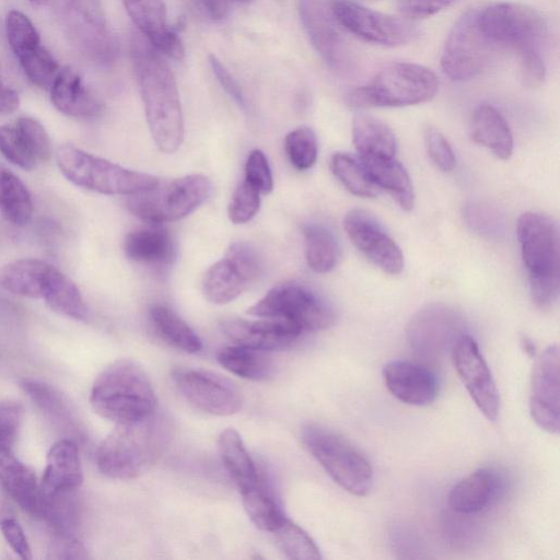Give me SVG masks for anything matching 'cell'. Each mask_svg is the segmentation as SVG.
I'll return each mask as SVG.
<instances>
[{
  "label": "cell",
  "instance_id": "cell-1",
  "mask_svg": "<svg viewBox=\"0 0 560 560\" xmlns=\"http://www.w3.org/2000/svg\"><path fill=\"white\" fill-rule=\"evenodd\" d=\"M131 59L151 136L160 151L174 153L184 139V119L175 77L159 51L132 36Z\"/></svg>",
  "mask_w": 560,
  "mask_h": 560
},
{
  "label": "cell",
  "instance_id": "cell-2",
  "mask_svg": "<svg viewBox=\"0 0 560 560\" xmlns=\"http://www.w3.org/2000/svg\"><path fill=\"white\" fill-rule=\"evenodd\" d=\"M479 23L498 48L515 50L520 57L525 86H539L546 75L544 48L548 25L535 9L515 2H501L479 9Z\"/></svg>",
  "mask_w": 560,
  "mask_h": 560
},
{
  "label": "cell",
  "instance_id": "cell-3",
  "mask_svg": "<svg viewBox=\"0 0 560 560\" xmlns=\"http://www.w3.org/2000/svg\"><path fill=\"white\" fill-rule=\"evenodd\" d=\"M168 440V422L156 412L116 424L96 450V465L103 475L113 479L137 478L159 459Z\"/></svg>",
  "mask_w": 560,
  "mask_h": 560
},
{
  "label": "cell",
  "instance_id": "cell-4",
  "mask_svg": "<svg viewBox=\"0 0 560 560\" xmlns=\"http://www.w3.org/2000/svg\"><path fill=\"white\" fill-rule=\"evenodd\" d=\"M90 402L96 413L116 424L147 418L158 406L148 375L128 359L117 360L101 372L92 386Z\"/></svg>",
  "mask_w": 560,
  "mask_h": 560
},
{
  "label": "cell",
  "instance_id": "cell-5",
  "mask_svg": "<svg viewBox=\"0 0 560 560\" xmlns=\"http://www.w3.org/2000/svg\"><path fill=\"white\" fill-rule=\"evenodd\" d=\"M516 231L532 299L540 308L550 307L560 288L558 228L542 213L525 212Z\"/></svg>",
  "mask_w": 560,
  "mask_h": 560
},
{
  "label": "cell",
  "instance_id": "cell-6",
  "mask_svg": "<svg viewBox=\"0 0 560 560\" xmlns=\"http://www.w3.org/2000/svg\"><path fill=\"white\" fill-rule=\"evenodd\" d=\"M439 80L430 69L410 62H397L378 71L368 83L346 97L352 108L402 107L434 97Z\"/></svg>",
  "mask_w": 560,
  "mask_h": 560
},
{
  "label": "cell",
  "instance_id": "cell-7",
  "mask_svg": "<svg viewBox=\"0 0 560 560\" xmlns=\"http://www.w3.org/2000/svg\"><path fill=\"white\" fill-rule=\"evenodd\" d=\"M56 161L69 182L103 195L130 196L160 183L154 175L122 167L72 144L59 147Z\"/></svg>",
  "mask_w": 560,
  "mask_h": 560
},
{
  "label": "cell",
  "instance_id": "cell-8",
  "mask_svg": "<svg viewBox=\"0 0 560 560\" xmlns=\"http://www.w3.org/2000/svg\"><path fill=\"white\" fill-rule=\"evenodd\" d=\"M302 440L336 483L354 495L369 494L373 487V469L360 450L335 431L319 424L306 425Z\"/></svg>",
  "mask_w": 560,
  "mask_h": 560
},
{
  "label": "cell",
  "instance_id": "cell-9",
  "mask_svg": "<svg viewBox=\"0 0 560 560\" xmlns=\"http://www.w3.org/2000/svg\"><path fill=\"white\" fill-rule=\"evenodd\" d=\"M211 187L205 175H186L128 196L126 207L142 221L159 225L190 214L208 199Z\"/></svg>",
  "mask_w": 560,
  "mask_h": 560
},
{
  "label": "cell",
  "instance_id": "cell-10",
  "mask_svg": "<svg viewBox=\"0 0 560 560\" xmlns=\"http://www.w3.org/2000/svg\"><path fill=\"white\" fill-rule=\"evenodd\" d=\"M260 318L288 320L303 331H318L330 327L335 313L327 302L311 289L295 281H285L271 288L262 299L247 310Z\"/></svg>",
  "mask_w": 560,
  "mask_h": 560
},
{
  "label": "cell",
  "instance_id": "cell-11",
  "mask_svg": "<svg viewBox=\"0 0 560 560\" xmlns=\"http://www.w3.org/2000/svg\"><path fill=\"white\" fill-rule=\"evenodd\" d=\"M57 12L71 45L84 58L96 63L115 58L116 42L101 0H57Z\"/></svg>",
  "mask_w": 560,
  "mask_h": 560
},
{
  "label": "cell",
  "instance_id": "cell-12",
  "mask_svg": "<svg viewBox=\"0 0 560 560\" xmlns=\"http://www.w3.org/2000/svg\"><path fill=\"white\" fill-rule=\"evenodd\" d=\"M479 9L463 13L451 28L441 56L444 73L455 81H465L481 73L490 63L498 46L482 31Z\"/></svg>",
  "mask_w": 560,
  "mask_h": 560
},
{
  "label": "cell",
  "instance_id": "cell-13",
  "mask_svg": "<svg viewBox=\"0 0 560 560\" xmlns=\"http://www.w3.org/2000/svg\"><path fill=\"white\" fill-rule=\"evenodd\" d=\"M262 264L248 243L235 242L224 256L206 271L202 293L213 304H226L238 298L261 275Z\"/></svg>",
  "mask_w": 560,
  "mask_h": 560
},
{
  "label": "cell",
  "instance_id": "cell-14",
  "mask_svg": "<svg viewBox=\"0 0 560 560\" xmlns=\"http://www.w3.org/2000/svg\"><path fill=\"white\" fill-rule=\"evenodd\" d=\"M329 7L340 26L371 44L400 46L411 42L418 34L409 19L384 14L351 0H334Z\"/></svg>",
  "mask_w": 560,
  "mask_h": 560
},
{
  "label": "cell",
  "instance_id": "cell-15",
  "mask_svg": "<svg viewBox=\"0 0 560 560\" xmlns=\"http://www.w3.org/2000/svg\"><path fill=\"white\" fill-rule=\"evenodd\" d=\"M172 378L185 399L206 413L231 416L242 407L240 390L220 375L202 370L177 369Z\"/></svg>",
  "mask_w": 560,
  "mask_h": 560
},
{
  "label": "cell",
  "instance_id": "cell-16",
  "mask_svg": "<svg viewBox=\"0 0 560 560\" xmlns=\"http://www.w3.org/2000/svg\"><path fill=\"white\" fill-rule=\"evenodd\" d=\"M452 359L478 409L488 420L494 421L500 410L499 392L475 339L469 335H462L452 348Z\"/></svg>",
  "mask_w": 560,
  "mask_h": 560
},
{
  "label": "cell",
  "instance_id": "cell-17",
  "mask_svg": "<svg viewBox=\"0 0 560 560\" xmlns=\"http://www.w3.org/2000/svg\"><path fill=\"white\" fill-rule=\"evenodd\" d=\"M343 226L352 244L377 268L388 275H398L404 269V255L399 246L368 212L349 211Z\"/></svg>",
  "mask_w": 560,
  "mask_h": 560
},
{
  "label": "cell",
  "instance_id": "cell-18",
  "mask_svg": "<svg viewBox=\"0 0 560 560\" xmlns=\"http://www.w3.org/2000/svg\"><path fill=\"white\" fill-rule=\"evenodd\" d=\"M298 11L313 47L325 63L334 71H347L349 51L330 7L323 0H298Z\"/></svg>",
  "mask_w": 560,
  "mask_h": 560
},
{
  "label": "cell",
  "instance_id": "cell-19",
  "mask_svg": "<svg viewBox=\"0 0 560 560\" xmlns=\"http://www.w3.org/2000/svg\"><path fill=\"white\" fill-rule=\"evenodd\" d=\"M529 411L536 424L559 432V349L549 346L535 362L529 394Z\"/></svg>",
  "mask_w": 560,
  "mask_h": 560
},
{
  "label": "cell",
  "instance_id": "cell-20",
  "mask_svg": "<svg viewBox=\"0 0 560 560\" xmlns=\"http://www.w3.org/2000/svg\"><path fill=\"white\" fill-rule=\"evenodd\" d=\"M221 328L234 345L267 352L289 347L302 334L294 324L277 318L246 320L232 317L224 319Z\"/></svg>",
  "mask_w": 560,
  "mask_h": 560
},
{
  "label": "cell",
  "instance_id": "cell-21",
  "mask_svg": "<svg viewBox=\"0 0 560 560\" xmlns=\"http://www.w3.org/2000/svg\"><path fill=\"white\" fill-rule=\"evenodd\" d=\"M508 479L495 467H482L457 482L448 493L450 506L462 514H475L494 505L505 493Z\"/></svg>",
  "mask_w": 560,
  "mask_h": 560
},
{
  "label": "cell",
  "instance_id": "cell-22",
  "mask_svg": "<svg viewBox=\"0 0 560 560\" xmlns=\"http://www.w3.org/2000/svg\"><path fill=\"white\" fill-rule=\"evenodd\" d=\"M457 315L448 308L431 306L419 312L408 327L410 346L423 354H435L464 335Z\"/></svg>",
  "mask_w": 560,
  "mask_h": 560
},
{
  "label": "cell",
  "instance_id": "cell-23",
  "mask_svg": "<svg viewBox=\"0 0 560 560\" xmlns=\"http://www.w3.org/2000/svg\"><path fill=\"white\" fill-rule=\"evenodd\" d=\"M383 378L392 395L408 405L427 406L438 396L436 375L417 362L390 361L383 369Z\"/></svg>",
  "mask_w": 560,
  "mask_h": 560
},
{
  "label": "cell",
  "instance_id": "cell-24",
  "mask_svg": "<svg viewBox=\"0 0 560 560\" xmlns=\"http://www.w3.org/2000/svg\"><path fill=\"white\" fill-rule=\"evenodd\" d=\"M128 15L159 51L173 59H182L185 49L180 38L166 22V10L162 0H121Z\"/></svg>",
  "mask_w": 560,
  "mask_h": 560
},
{
  "label": "cell",
  "instance_id": "cell-25",
  "mask_svg": "<svg viewBox=\"0 0 560 560\" xmlns=\"http://www.w3.org/2000/svg\"><path fill=\"white\" fill-rule=\"evenodd\" d=\"M83 482V470L77 443L71 439L57 441L49 448L42 476L44 494L77 491Z\"/></svg>",
  "mask_w": 560,
  "mask_h": 560
},
{
  "label": "cell",
  "instance_id": "cell-26",
  "mask_svg": "<svg viewBox=\"0 0 560 560\" xmlns=\"http://www.w3.org/2000/svg\"><path fill=\"white\" fill-rule=\"evenodd\" d=\"M0 483L8 495L26 513L39 518L43 494L35 472L15 457L0 452Z\"/></svg>",
  "mask_w": 560,
  "mask_h": 560
},
{
  "label": "cell",
  "instance_id": "cell-27",
  "mask_svg": "<svg viewBox=\"0 0 560 560\" xmlns=\"http://www.w3.org/2000/svg\"><path fill=\"white\" fill-rule=\"evenodd\" d=\"M49 92L52 105L69 117L91 118L101 112L100 101L86 88L81 75L71 67L59 70Z\"/></svg>",
  "mask_w": 560,
  "mask_h": 560
},
{
  "label": "cell",
  "instance_id": "cell-28",
  "mask_svg": "<svg viewBox=\"0 0 560 560\" xmlns=\"http://www.w3.org/2000/svg\"><path fill=\"white\" fill-rule=\"evenodd\" d=\"M470 137L497 158L508 160L513 153V136L501 113L490 104L479 105L472 113Z\"/></svg>",
  "mask_w": 560,
  "mask_h": 560
},
{
  "label": "cell",
  "instance_id": "cell-29",
  "mask_svg": "<svg viewBox=\"0 0 560 560\" xmlns=\"http://www.w3.org/2000/svg\"><path fill=\"white\" fill-rule=\"evenodd\" d=\"M52 266L37 258H22L0 267V288L30 299H42Z\"/></svg>",
  "mask_w": 560,
  "mask_h": 560
},
{
  "label": "cell",
  "instance_id": "cell-30",
  "mask_svg": "<svg viewBox=\"0 0 560 560\" xmlns=\"http://www.w3.org/2000/svg\"><path fill=\"white\" fill-rule=\"evenodd\" d=\"M360 162L378 189L387 190L404 210L413 208L415 192L410 177L395 156L360 158Z\"/></svg>",
  "mask_w": 560,
  "mask_h": 560
},
{
  "label": "cell",
  "instance_id": "cell-31",
  "mask_svg": "<svg viewBox=\"0 0 560 560\" xmlns=\"http://www.w3.org/2000/svg\"><path fill=\"white\" fill-rule=\"evenodd\" d=\"M352 140L360 158H393L397 143L394 132L382 120L363 113L352 121Z\"/></svg>",
  "mask_w": 560,
  "mask_h": 560
},
{
  "label": "cell",
  "instance_id": "cell-32",
  "mask_svg": "<svg viewBox=\"0 0 560 560\" xmlns=\"http://www.w3.org/2000/svg\"><path fill=\"white\" fill-rule=\"evenodd\" d=\"M126 256L141 264H166L174 252L173 240L162 228H140L129 232L124 241Z\"/></svg>",
  "mask_w": 560,
  "mask_h": 560
},
{
  "label": "cell",
  "instance_id": "cell-33",
  "mask_svg": "<svg viewBox=\"0 0 560 560\" xmlns=\"http://www.w3.org/2000/svg\"><path fill=\"white\" fill-rule=\"evenodd\" d=\"M218 448L225 470L240 491L260 481L255 463L236 430L232 428L224 430L218 439Z\"/></svg>",
  "mask_w": 560,
  "mask_h": 560
},
{
  "label": "cell",
  "instance_id": "cell-34",
  "mask_svg": "<svg viewBox=\"0 0 560 560\" xmlns=\"http://www.w3.org/2000/svg\"><path fill=\"white\" fill-rule=\"evenodd\" d=\"M42 299L55 313L75 320L88 318V307L77 284L52 266Z\"/></svg>",
  "mask_w": 560,
  "mask_h": 560
},
{
  "label": "cell",
  "instance_id": "cell-35",
  "mask_svg": "<svg viewBox=\"0 0 560 560\" xmlns=\"http://www.w3.org/2000/svg\"><path fill=\"white\" fill-rule=\"evenodd\" d=\"M217 360L230 373L252 381L269 378L275 369L267 351L236 345L221 349L217 354Z\"/></svg>",
  "mask_w": 560,
  "mask_h": 560
},
{
  "label": "cell",
  "instance_id": "cell-36",
  "mask_svg": "<svg viewBox=\"0 0 560 560\" xmlns=\"http://www.w3.org/2000/svg\"><path fill=\"white\" fill-rule=\"evenodd\" d=\"M20 387L55 424L68 431L78 430L77 419L68 400L55 387L30 377L20 380Z\"/></svg>",
  "mask_w": 560,
  "mask_h": 560
},
{
  "label": "cell",
  "instance_id": "cell-37",
  "mask_svg": "<svg viewBox=\"0 0 560 560\" xmlns=\"http://www.w3.org/2000/svg\"><path fill=\"white\" fill-rule=\"evenodd\" d=\"M0 212L16 226L26 225L33 215L32 196L24 183L0 166Z\"/></svg>",
  "mask_w": 560,
  "mask_h": 560
},
{
  "label": "cell",
  "instance_id": "cell-38",
  "mask_svg": "<svg viewBox=\"0 0 560 560\" xmlns=\"http://www.w3.org/2000/svg\"><path fill=\"white\" fill-rule=\"evenodd\" d=\"M150 319L156 334L168 345L188 353L200 351L202 343L198 335L167 306H152Z\"/></svg>",
  "mask_w": 560,
  "mask_h": 560
},
{
  "label": "cell",
  "instance_id": "cell-39",
  "mask_svg": "<svg viewBox=\"0 0 560 560\" xmlns=\"http://www.w3.org/2000/svg\"><path fill=\"white\" fill-rule=\"evenodd\" d=\"M244 509L250 521L261 530L273 533L287 518L261 480L240 491Z\"/></svg>",
  "mask_w": 560,
  "mask_h": 560
},
{
  "label": "cell",
  "instance_id": "cell-40",
  "mask_svg": "<svg viewBox=\"0 0 560 560\" xmlns=\"http://www.w3.org/2000/svg\"><path fill=\"white\" fill-rule=\"evenodd\" d=\"M303 233L308 267L319 273L334 269L339 259V246L334 234L316 224L306 225Z\"/></svg>",
  "mask_w": 560,
  "mask_h": 560
},
{
  "label": "cell",
  "instance_id": "cell-41",
  "mask_svg": "<svg viewBox=\"0 0 560 560\" xmlns=\"http://www.w3.org/2000/svg\"><path fill=\"white\" fill-rule=\"evenodd\" d=\"M330 170L351 194L364 198L378 194L377 186L371 180L361 162L352 156L341 152L335 153L330 159Z\"/></svg>",
  "mask_w": 560,
  "mask_h": 560
},
{
  "label": "cell",
  "instance_id": "cell-42",
  "mask_svg": "<svg viewBox=\"0 0 560 560\" xmlns=\"http://www.w3.org/2000/svg\"><path fill=\"white\" fill-rule=\"evenodd\" d=\"M272 534L278 548L289 559L318 560L322 558L313 538L289 518H285Z\"/></svg>",
  "mask_w": 560,
  "mask_h": 560
},
{
  "label": "cell",
  "instance_id": "cell-43",
  "mask_svg": "<svg viewBox=\"0 0 560 560\" xmlns=\"http://www.w3.org/2000/svg\"><path fill=\"white\" fill-rule=\"evenodd\" d=\"M8 43L20 60L35 51L40 44L39 34L32 21L21 11L11 10L5 19Z\"/></svg>",
  "mask_w": 560,
  "mask_h": 560
},
{
  "label": "cell",
  "instance_id": "cell-44",
  "mask_svg": "<svg viewBox=\"0 0 560 560\" xmlns=\"http://www.w3.org/2000/svg\"><path fill=\"white\" fill-rule=\"evenodd\" d=\"M284 150L290 163L300 171L311 168L317 159V139L308 127L290 131L284 139Z\"/></svg>",
  "mask_w": 560,
  "mask_h": 560
},
{
  "label": "cell",
  "instance_id": "cell-45",
  "mask_svg": "<svg viewBox=\"0 0 560 560\" xmlns=\"http://www.w3.org/2000/svg\"><path fill=\"white\" fill-rule=\"evenodd\" d=\"M13 126L35 163L46 162L50 156L51 145L49 135L44 126L32 117H20Z\"/></svg>",
  "mask_w": 560,
  "mask_h": 560
},
{
  "label": "cell",
  "instance_id": "cell-46",
  "mask_svg": "<svg viewBox=\"0 0 560 560\" xmlns=\"http://www.w3.org/2000/svg\"><path fill=\"white\" fill-rule=\"evenodd\" d=\"M27 79L36 86L49 90L60 67L52 55L39 46L35 51L19 60Z\"/></svg>",
  "mask_w": 560,
  "mask_h": 560
},
{
  "label": "cell",
  "instance_id": "cell-47",
  "mask_svg": "<svg viewBox=\"0 0 560 560\" xmlns=\"http://www.w3.org/2000/svg\"><path fill=\"white\" fill-rule=\"evenodd\" d=\"M259 207L260 192L243 180L232 195L228 208L229 218L234 224L247 223L256 215Z\"/></svg>",
  "mask_w": 560,
  "mask_h": 560
},
{
  "label": "cell",
  "instance_id": "cell-48",
  "mask_svg": "<svg viewBox=\"0 0 560 560\" xmlns=\"http://www.w3.org/2000/svg\"><path fill=\"white\" fill-rule=\"evenodd\" d=\"M0 530L16 556L24 560L32 558L31 547L22 526L2 499H0Z\"/></svg>",
  "mask_w": 560,
  "mask_h": 560
},
{
  "label": "cell",
  "instance_id": "cell-49",
  "mask_svg": "<svg viewBox=\"0 0 560 560\" xmlns=\"http://www.w3.org/2000/svg\"><path fill=\"white\" fill-rule=\"evenodd\" d=\"M24 418L23 406L16 401H0V452H13Z\"/></svg>",
  "mask_w": 560,
  "mask_h": 560
},
{
  "label": "cell",
  "instance_id": "cell-50",
  "mask_svg": "<svg viewBox=\"0 0 560 560\" xmlns=\"http://www.w3.org/2000/svg\"><path fill=\"white\" fill-rule=\"evenodd\" d=\"M0 153L25 171H31L37 165L22 144L13 125L0 126Z\"/></svg>",
  "mask_w": 560,
  "mask_h": 560
},
{
  "label": "cell",
  "instance_id": "cell-51",
  "mask_svg": "<svg viewBox=\"0 0 560 560\" xmlns=\"http://www.w3.org/2000/svg\"><path fill=\"white\" fill-rule=\"evenodd\" d=\"M245 182L260 194H269L273 188L271 170L265 153L255 149L250 151L245 163Z\"/></svg>",
  "mask_w": 560,
  "mask_h": 560
},
{
  "label": "cell",
  "instance_id": "cell-52",
  "mask_svg": "<svg viewBox=\"0 0 560 560\" xmlns=\"http://www.w3.org/2000/svg\"><path fill=\"white\" fill-rule=\"evenodd\" d=\"M424 143L429 156L443 172H451L456 166V158L445 137L434 127L424 130Z\"/></svg>",
  "mask_w": 560,
  "mask_h": 560
},
{
  "label": "cell",
  "instance_id": "cell-53",
  "mask_svg": "<svg viewBox=\"0 0 560 560\" xmlns=\"http://www.w3.org/2000/svg\"><path fill=\"white\" fill-rule=\"evenodd\" d=\"M47 558L54 560L88 559V550L73 534L52 532L48 542Z\"/></svg>",
  "mask_w": 560,
  "mask_h": 560
},
{
  "label": "cell",
  "instance_id": "cell-54",
  "mask_svg": "<svg viewBox=\"0 0 560 560\" xmlns=\"http://www.w3.org/2000/svg\"><path fill=\"white\" fill-rule=\"evenodd\" d=\"M454 1L455 0H396V3L406 19H422L442 11Z\"/></svg>",
  "mask_w": 560,
  "mask_h": 560
},
{
  "label": "cell",
  "instance_id": "cell-55",
  "mask_svg": "<svg viewBox=\"0 0 560 560\" xmlns=\"http://www.w3.org/2000/svg\"><path fill=\"white\" fill-rule=\"evenodd\" d=\"M209 62L211 69L217 77V80L221 84V86L225 90V92L234 98V101L242 106L246 107V102L244 94L236 82V80L232 77L229 70L222 65V62L213 55L209 56Z\"/></svg>",
  "mask_w": 560,
  "mask_h": 560
},
{
  "label": "cell",
  "instance_id": "cell-56",
  "mask_svg": "<svg viewBox=\"0 0 560 560\" xmlns=\"http://www.w3.org/2000/svg\"><path fill=\"white\" fill-rule=\"evenodd\" d=\"M20 106L18 91L9 85L0 73V115H8L15 112Z\"/></svg>",
  "mask_w": 560,
  "mask_h": 560
},
{
  "label": "cell",
  "instance_id": "cell-57",
  "mask_svg": "<svg viewBox=\"0 0 560 560\" xmlns=\"http://www.w3.org/2000/svg\"><path fill=\"white\" fill-rule=\"evenodd\" d=\"M205 12L213 20L223 19L228 12L226 0H198Z\"/></svg>",
  "mask_w": 560,
  "mask_h": 560
},
{
  "label": "cell",
  "instance_id": "cell-58",
  "mask_svg": "<svg viewBox=\"0 0 560 560\" xmlns=\"http://www.w3.org/2000/svg\"><path fill=\"white\" fill-rule=\"evenodd\" d=\"M521 343H522V347H523L524 351L527 354H529V355L535 354V346L532 342V340H529L527 337H523L522 340H521Z\"/></svg>",
  "mask_w": 560,
  "mask_h": 560
},
{
  "label": "cell",
  "instance_id": "cell-59",
  "mask_svg": "<svg viewBox=\"0 0 560 560\" xmlns=\"http://www.w3.org/2000/svg\"><path fill=\"white\" fill-rule=\"evenodd\" d=\"M30 1L37 5H43L48 2V0H30Z\"/></svg>",
  "mask_w": 560,
  "mask_h": 560
}]
</instances>
